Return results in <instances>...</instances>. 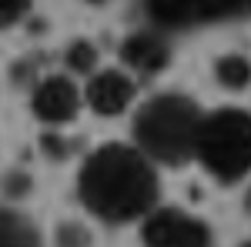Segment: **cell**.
<instances>
[{"label":"cell","instance_id":"obj_10","mask_svg":"<svg viewBox=\"0 0 251 247\" xmlns=\"http://www.w3.org/2000/svg\"><path fill=\"white\" fill-rule=\"evenodd\" d=\"M64 67L71 77H91L100 70V50L94 40L87 37H74L64 47Z\"/></svg>","mask_w":251,"mask_h":247},{"label":"cell","instance_id":"obj_5","mask_svg":"<svg viewBox=\"0 0 251 247\" xmlns=\"http://www.w3.org/2000/svg\"><path fill=\"white\" fill-rule=\"evenodd\" d=\"M84 111V90L71 74H44L30 90V114L47 127L74 124Z\"/></svg>","mask_w":251,"mask_h":247},{"label":"cell","instance_id":"obj_4","mask_svg":"<svg viewBox=\"0 0 251 247\" xmlns=\"http://www.w3.org/2000/svg\"><path fill=\"white\" fill-rule=\"evenodd\" d=\"M144 247H214L211 227L184 207H154L141 221Z\"/></svg>","mask_w":251,"mask_h":247},{"label":"cell","instance_id":"obj_8","mask_svg":"<svg viewBox=\"0 0 251 247\" xmlns=\"http://www.w3.org/2000/svg\"><path fill=\"white\" fill-rule=\"evenodd\" d=\"M214 84L228 94H245L251 90V57L241 50H225L211 60Z\"/></svg>","mask_w":251,"mask_h":247},{"label":"cell","instance_id":"obj_6","mask_svg":"<svg viewBox=\"0 0 251 247\" xmlns=\"http://www.w3.org/2000/svg\"><path fill=\"white\" fill-rule=\"evenodd\" d=\"M84 107L97 117H124L137 107V74L127 67H100L84 84Z\"/></svg>","mask_w":251,"mask_h":247},{"label":"cell","instance_id":"obj_7","mask_svg":"<svg viewBox=\"0 0 251 247\" xmlns=\"http://www.w3.org/2000/svg\"><path fill=\"white\" fill-rule=\"evenodd\" d=\"M121 60H124V67L131 74H157V70L168 67L171 47L154 30H137L121 44Z\"/></svg>","mask_w":251,"mask_h":247},{"label":"cell","instance_id":"obj_17","mask_svg":"<svg viewBox=\"0 0 251 247\" xmlns=\"http://www.w3.org/2000/svg\"><path fill=\"white\" fill-rule=\"evenodd\" d=\"M238 247H251V237H248V241H241V244H238Z\"/></svg>","mask_w":251,"mask_h":247},{"label":"cell","instance_id":"obj_3","mask_svg":"<svg viewBox=\"0 0 251 247\" xmlns=\"http://www.w3.org/2000/svg\"><path fill=\"white\" fill-rule=\"evenodd\" d=\"M194 164L218 180L221 187H234L251 177V111L238 104H225L204 111L198 140H194Z\"/></svg>","mask_w":251,"mask_h":247},{"label":"cell","instance_id":"obj_14","mask_svg":"<svg viewBox=\"0 0 251 247\" xmlns=\"http://www.w3.org/2000/svg\"><path fill=\"white\" fill-rule=\"evenodd\" d=\"M40 64L34 57H27V60H17L14 67H10V80H14V87H30L34 90V84L40 80Z\"/></svg>","mask_w":251,"mask_h":247},{"label":"cell","instance_id":"obj_15","mask_svg":"<svg viewBox=\"0 0 251 247\" xmlns=\"http://www.w3.org/2000/svg\"><path fill=\"white\" fill-rule=\"evenodd\" d=\"M40 144H44V151L50 154L54 160H64V157H67V144H64V140H60V137H57L54 131H50V134H44V140H40Z\"/></svg>","mask_w":251,"mask_h":247},{"label":"cell","instance_id":"obj_9","mask_svg":"<svg viewBox=\"0 0 251 247\" xmlns=\"http://www.w3.org/2000/svg\"><path fill=\"white\" fill-rule=\"evenodd\" d=\"M0 247H44V237L27 214L3 204L0 207Z\"/></svg>","mask_w":251,"mask_h":247},{"label":"cell","instance_id":"obj_2","mask_svg":"<svg viewBox=\"0 0 251 247\" xmlns=\"http://www.w3.org/2000/svg\"><path fill=\"white\" fill-rule=\"evenodd\" d=\"M204 107L184 90H157L144 97L131 114V144L157 167L177 171L194 160V140Z\"/></svg>","mask_w":251,"mask_h":247},{"label":"cell","instance_id":"obj_16","mask_svg":"<svg viewBox=\"0 0 251 247\" xmlns=\"http://www.w3.org/2000/svg\"><path fill=\"white\" fill-rule=\"evenodd\" d=\"M80 3H87V7H107L111 0H80Z\"/></svg>","mask_w":251,"mask_h":247},{"label":"cell","instance_id":"obj_12","mask_svg":"<svg viewBox=\"0 0 251 247\" xmlns=\"http://www.w3.org/2000/svg\"><path fill=\"white\" fill-rule=\"evenodd\" d=\"M54 247H94V237H91L87 224H80V221H57Z\"/></svg>","mask_w":251,"mask_h":247},{"label":"cell","instance_id":"obj_1","mask_svg":"<svg viewBox=\"0 0 251 247\" xmlns=\"http://www.w3.org/2000/svg\"><path fill=\"white\" fill-rule=\"evenodd\" d=\"M77 201L91 217L111 227L144 221L161 207V167L131 140H107L80 160Z\"/></svg>","mask_w":251,"mask_h":247},{"label":"cell","instance_id":"obj_11","mask_svg":"<svg viewBox=\"0 0 251 247\" xmlns=\"http://www.w3.org/2000/svg\"><path fill=\"white\" fill-rule=\"evenodd\" d=\"M30 190H34V174H27L24 167H10L0 174V194L7 201H24L30 197Z\"/></svg>","mask_w":251,"mask_h":247},{"label":"cell","instance_id":"obj_13","mask_svg":"<svg viewBox=\"0 0 251 247\" xmlns=\"http://www.w3.org/2000/svg\"><path fill=\"white\" fill-rule=\"evenodd\" d=\"M34 0H0V30H14L30 14Z\"/></svg>","mask_w":251,"mask_h":247}]
</instances>
